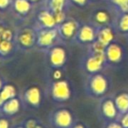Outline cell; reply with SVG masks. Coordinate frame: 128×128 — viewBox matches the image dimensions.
I'll list each match as a JSON object with an SVG mask.
<instances>
[{
    "instance_id": "1",
    "label": "cell",
    "mask_w": 128,
    "mask_h": 128,
    "mask_svg": "<svg viewBox=\"0 0 128 128\" xmlns=\"http://www.w3.org/2000/svg\"><path fill=\"white\" fill-rule=\"evenodd\" d=\"M111 86L110 78L102 72L87 75L84 81V90L88 97L98 99L104 97Z\"/></svg>"
},
{
    "instance_id": "2",
    "label": "cell",
    "mask_w": 128,
    "mask_h": 128,
    "mask_svg": "<svg viewBox=\"0 0 128 128\" xmlns=\"http://www.w3.org/2000/svg\"><path fill=\"white\" fill-rule=\"evenodd\" d=\"M107 67L105 51H92L87 49V52L80 60V68L86 76L102 72Z\"/></svg>"
},
{
    "instance_id": "3",
    "label": "cell",
    "mask_w": 128,
    "mask_h": 128,
    "mask_svg": "<svg viewBox=\"0 0 128 128\" xmlns=\"http://www.w3.org/2000/svg\"><path fill=\"white\" fill-rule=\"evenodd\" d=\"M47 90L50 98L57 103L67 102L72 97L71 83L67 78L58 81H49Z\"/></svg>"
},
{
    "instance_id": "4",
    "label": "cell",
    "mask_w": 128,
    "mask_h": 128,
    "mask_svg": "<svg viewBox=\"0 0 128 128\" xmlns=\"http://www.w3.org/2000/svg\"><path fill=\"white\" fill-rule=\"evenodd\" d=\"M64 43L58 33L57 27L36 29V48L42 52H46L51 47Z\"/></svg>"
},
{
    "instance_id": "5",
    "label": "cell",
    "mask_w": 128,
    "mask_h": 128,
    "mask_svg": "<svg viewBox=\"0 0 128 128\" xmlns=\"http://www.w3.org/2000/svg\"><path fill=\"white\" fill-rule=\"evenodd\" d=\"M14 42L16 49L29 51L36 46V29L34 26H22L15 30Z\"/></svg>"
},
{
    "instance_id": "6",
    "label": "cell",
    "mask_w": 128,
    "mask_h": 128,
    "mask_svg": "<svg viewBox=\"0 0 128 128\" xmlns=\"http://www.w3.org/2000/svg\"><path fill=\"white\" fill-rule=\"evenodd\" d=\"M44 53L49 68H65L69 59V51L65 43H59Z\"/></svg>"
},
{
    "instance_id": "7",
    "label": "cell",
    "mask_w": 128,
    "mask_h": 128,
    "mask_svg": "<svg viewBox=\"0 0 128 128\" xmlns=\"http://www.w3.org/2000/svg\"><path fill=\"white\" fill-rule=\"evenodd\" d=\"M48 119L53 128H71L76 121L73 112L66 107H60L53 110L49 114Z\"/></svg>"
},
{
    "instance_id": "8",
    "label": "cell",
    "mask_w": 128,
    "mask_h": 128,
    "mask_svg": "<svg viewBox=\"0 0 128 128\" xmlns=\"http://www.w3.org/2000/svg\"><path fill=\"white\" fill-rule=\"evenodd\" d=\"M96 39H97V28L89 22H81L80 27L74 39L72 40V43L87 48L90 44L95 42Z\"/></svg>"
},
{
    "instance_id": "9",
    "label": "cell",
    "mask_w": 128,
    "mask_h": 128,
    "mask_svg": "<svg viewBox=\"0 0 128 128\" xmlns=\"http://www.w3.org/2000/svg\"><path fill=\"white\" fill-rule=\"evenodd\" d=\"M22 105L30 109H38L42 104V91L37 85H30L24 89L21 96Z\"/></svg>"
},
{
    "instance_id": "10",
    "label": "cell",
    "mask_w": 128,
    "mask_h": 128,
    "mask_svg": "<svg viewBox=\"0 0 128 128\" xmlns=\"http://www.w3.org/2000/svg\"><path fill=\"white\" fill-rule=\"evenodd\" d=\"M114 14L109 9L108 6L106 7H97L93 9L89 15V23H91L96 28L106 25H113Z\"/></svg>"
},
{
    "instance_id": "11",
    "label": "cell",
    "mask_w": 128,
    "mask_h": 128,
    "mask_svg": "<svg viewBox=\"0 0 128 128\" xmlns=\"http://www.w3.org/2000/svg\"><path fill=\"white\" fill-rule=\"evenodd\" d=\"M125 48L118 43L116 40L111 42L105 47V59L107 66H118L120 65L125 58Z\"/></svg>"
},
{
    "instance_id": "12",
    "label": "cell",
    "mask_w": 128,
    "mask_h": 128,
    "mask_svg": "<svg viewBox=\"0 0 128 128\" xmlns=\"http://www.w3.org/2000/svg\"><path fill=\"white\" fill-rule=\"evenodd\" d=\"M80 24H81V22H79L77 19L71 18V17H67L62 23L58 24L56 27H57V30H58L61 40L64 43L72 42V40L74 39V37L80 27Z\"/></svg>"
},
{
    "instance_id": "13",
    "label": "cell",
    "mask_w": 128,
    "mask_h": 128,
    "mask_svg": "<svg viewBox=\"0 0 128 128\" xmlns=\"http://www.w3.org/2000/svg\"><path fill=\"white\" fill-rule=\"evenodd\" d=\"M98 112L101 119L104 122L118 120L119 118V113L116 108L113 97H109V96L102 97L99 102Z\"/></svg>"
},
{
    "instance_id": "14",
    "label": "cell",
    "mask_w": 128,
    "mask_h": 128,
    "mask_svg": "<svg viewBox=\"0 0 128 128\" xmlns=\"http://www.w3.org/2000/svg\"><path fill=\"white\" fill-rule=\"evenodd\" d=\"M34 28L40 29V28H53L56 27V21L54 19V15L51 10H49L47 7L42 5V7L37 11L35 15L34 20Z\"/></svg>"
},
{
    "instance_id": "15",
    "label": "cell",
    "mask_w": 128,
    "mask_h": 128,
    "mask_svg": "<svg viewBox=\"0 0 128 128\" xmlns=\"http://www.w3.org/2000/svg\"><path fill=\"white\" fill-rule=\"evenodd\" d=\"M117 32L113 25H106L97 28V41L105 47L116 40Z\"/></svg>"
},
{
    "instance_id": "16",
    "label": "cell",
    "mask_w": 128,
    "mask_h": 128,
    "mask_svg": "<svg viewBox=\"0 0 128 128\" xmlns=\"http://www.w3.org/2000/svg\"><path fill=\"white\" fill-rule=\"evenodd\" d=\"M21 106H22V102H21L20 98H18V97L11 98V99L5 101L1 105V107H0V115L8 117V118L12 117V116L16 115L20 111Z\"/></svg>"
},
{
    "instance_id": "17",
    "label": "cell",
    "mask_w": 128,
    "mask_h": 128,
    "mask_svg": "<svg viewBox=\"0 0 128 128\" xmlns=\"http://www.w3.org/2000/svg\"><path fill=\"white\" fill-rule=\"evenodd\" d=\"M33 5L29 0H13L11 9L18 18H26L32 11Z\"/></svg>"
},
{
    "instance_id": "18",
    "label": "cell",
    "mask_w": 128,
    "mask_h": 128,
    "mask_svg": "<svg viewBox=\"0 0 128 128\" xmlns=\"http://www.w3.org/2000/svg\"><path fill=\"white\" fill-rule=\"evenodd\" d=\"M113 26L117 34H120L124 37L127 36L128 35V12L114 15Z\"/></svg>"
},
{
    "instance_id": "19",
    "label": "cell",
    "mask_w": 128,
    "mask_h": 128,
    "mask_svg": "<svg viewBox=\"0 0 128 128\" xmlns=\"http://www.w3.org/2000/svg\"><path fill=\"white\" fill-rule=\"evenodd\" d=\"M43 5L54 13L59 11H67L71 3L70 0H44Z\"/></svg>"
},
{
    "instance_id": "20",
    "label": "cell",
    "mask_w": 128,
    "mask_h": 128,
    "mask_svg": "<svg viewBox=\"0 0 128 128\" xmlns=\"http://www.w3.org/2000/svg\"><path fill=\"white\" fill-rule=\"evenodd\" d=\"M114 15L128 12V0H104Z\"/></svg>"
},
{
    "instance_id": "21",
    "label": "cell",
    "mask_w": 128,
    "mask_h": 128,
    "mask_svg": "<svg viewBox=\"0 0 128 128\" xmlns=\"http://www.w3.org/2000/svg\"><path fill=\"white\" fill-rule=\"evenodd\" d=\"M113 99L118 110L119 116L128 112V92H120L116 94Z\"/></svg>"
},
{
    "instance_id": "22",
    "label": "cell",
    "mask_w": 128,
    "mask_h": 128,
    "mask_svg": "<svg viewBox=\"0 0 128 128\" xmlns=\"http://www.w3.org/2000/svg\"><path fill=\"white\" fill-rule=\"evenodd\" d=\"M16 45L14 41L11 40H1L0 41V57L1 59L9 58L16 51Z\"/></svg>"
},
{
    "instance_id": "23",
    "label": "cell",
    "mask_w": 128,
    "mask_h": 128,
    "mask_svg": "<svg viewBox=\"0 0 128 128\" xmlns=\"http://www.w3.org/2000/svg\"><path fill=\"white\" fill-rule=\"evenodd\" d=\"M14 97H17V90L15 86L11 83H5L0 90V107L5 101Z\"/></svg>"
},
{
    "instance_id": "24",
    "label": "cell",
    "mask_w": 128,
    "mask_h": 128,
    "mask_svg": "<svg viewBox=\"0 0 128 128\" xmlns=\"http://www.w3.org/2000/svg\"><path fill=\"white\" fill-rule=\"evenodd\" d=\"M0 37L2 40H11L14 41L15 37V31L12 30L11 27H9L7 24L0 21Z\"/></svg>"
},
{
    "instance_id": "25",
    "label": "cell",
    "mask_w": 128,
    "mask_h": 128,
    "mask_svg": "<svg viewBox=\"0 0 128 128\" xmlns=\"http://www.w3.org/2000/svg\"><path fill=\"white\" fill-rule=\"evenodd\" d=\"M65 68H49V81H58L65 79Z\"/></svg>"
},
{
    "instance_id": "26",
    "label": "cell",
    "mask_w": 128,
    "mask_h": 128,
    "mask_svg": "<svg viewBox=\"0 0 128 128\" xmlns=\"http://www.w3.org/2000/svg\"><path fill=\"white\" fill-rule=\"evenodd\" d=\"M39 121L40 120L37 118H27L21 124L23 125L24 128H35V126L38 124Z\"/></svg>"
},
{
    "instance_id": "27",
    "label": "cell",
    "mask_w": 128,
    "mask_h": 128,
    "mask_svg": "<svg viewBox=\"0 0 128 128\" xmlns=\"http://www.w3.org/2000/svg\"><path fill=\"white\" fill-rule=\"evenodd\" d=\"M53 13V12H52ZM53 15H54V19H55V21H56V24L58 25V24H60V23H62L66 18H67V16H66V11H59V12H54L53 13Z\"/></svg>"
},
{
    "instance_id": "28",
    "label": "cell",
    "mask_w": 128,
    "mask_h": 128,
    "mask_svg": "<svg viewBox=\"0 0 128 128\" xmlns=\"http://www.w3.org/2000/svg\"><path fill=\"white\" fill-rule=\"evenodd\" d=\"M103 128H123V127H122V125L120 124V122L118 120H114V121L105 122Z\"/></svg>"
},
{
    "instance_id": "29",
    "label": "cell",
    "mask_w": 128,
    "mask_h": 128,
    "mask_svg": "<svg viewBox=\"0 0 128 128\" xmlns=\"http://www.w3.org/2000/svg\"><path fill=\"white\" fill-rule=\"evenodd\" d=\"M118 121L120 122L123 128H128V112L120 115L118 118Z\"/></svg>"
},
{
    "instance_id": "30",
    "label": "cell",
    "mask_w": 128,
    "mask_h": 128,
    "mask_svg": "<svg viewBox=\"0 0 128 128\" xmlns=\"http://www.w3.org/2000/svg\"><path fill=\"white\" fill-rule=\"evenodd\" d=\"M70 3H71V5L82 8V7L87 6L90 3V1L89 0H70Z\"/></svg>"
},
{
    "instance_id": "31",
    "label": "cell",
    "mask_w": 128,
    "mask_h": 128,
    "mask_svg": "<svg viewBox=\"0 0 128 128\" xmlns=\"http://www.w3.org/2000/svg\"><path fill=\"white\" fill-rule=\"evenodd\" d=\"M13 0H0V10L4 11L9 8H11Z\"/></svg>"
},
{
    "instance_id": "32",
    "label": "cell",
    "mask_w": 128,
    "mask_h": 128,
    "mask_svg": "<svg viewBox=\"0 0 128 128\" xmlns=\"http://www.w3.org/2000/svg\"><path fill=\"white\" fill-rule=\"evenodd\" d=\"M0 128H11L8 117L0 116Z\"/></svg>"
},
{
    "instance_id": "33",
    "label": "cell",
    "mask_w": 128,
    "mask_h": 128,
    "mask_svg": "<svg viewBox=\"0 0 128 128\" xmlns=\"http://www.w3.org/2000/svg\"><path fill=\"white\" fill-rule=\"evenodd\" d=\"M71 128H88L87 125L82 121H75V123L72 125Z\"/></svg>"
},
{
    "instance_id": "34",
    "label": "cell",
    "mask_w": 128,
    "mask_h": 128,
    "mask_svg": "<svg viewBox=\"0 0 128 128\" xmlns=\"http://www.w3.org/2000/svg\"><path fill=\"white\" fill-rule=\"evenodd\" d=\"M4 84H5V80H4V78L0 75V90L2 89V87L4 86Z\"/></svg>"
},
{
    "instance_id": "35",
    "label": "cell",
    "mask_w": 128,
    "mask_h": 128,
    "mask_svg": "<svg viewBox=\"0 0 128 128\" xmlns=\"http://www.w3.org/2000/svg\"><path fill=\"white\" fill-rule=\"evenodd\" d=\"M32 4H38V3H42L43 4V2H44V0H29Z\"/></svg>"
},
{
    "instance_id": "36",
    "label": "cell",
    "mask_w": 128,
    "mask_h": 128,
    "mask_svg": "<svg viewBox=\"0 0 128 128\" xmlns=\"http://www.w3.org/2000/svg\"><path fill=\"white\" fill-rule=\"evenodd\" d=\"M35 128H44V125H43V123H42L41 121H39L38 124L35 126Z\"/></svg>"
},
{
    "instance_id": "37",
    "label": "cell",
    "mask_w": 128,
    "mask_h": 128,
    "mask_svg": "<svg viewBox=\"0 0 128 128\" xmlns=\"http://www.w3.org/2000/svg\"><path fill=\"white\" fill-rule=\"evenodd\" d=\"M11 128H24V127H23V125H22V124H19V125L13 126V127H11Z\"/></svg>"
},
{
    "instance_id": "38",
    "label": "cell",
    "mask_w": 128,
    "mask_h": 128,
    "mask_svg": "<svg viewBox=\"0 0 128 128\" xmlns=\"http://www.w3.org/2000/svg\"><path fill=\"white\" fill-rule=\"evenodd\" d=\"M89 1H90V3H91V2H94V1H97V0H89Z\"/></svg>"
},
{
    "instance_id": "39",
    "label": "cell",
    "mask_w": 128,
    "mask_h": 128,
    "mask_svg": "<svg viewBox=\"0 0 128 128\" xmlns=\"http://www.w3.org/2000/svg\"><path fill=\"white\" fill-rule=\"evenodd\" d=\"M125 37H126V40H127V42H128V35H127V36H125Z\"/></svg>"
},
{
    "instance_id": "40",
    "label": "cell",
    "mask_w": 128,
    "mask_h": 128,
    "mask_svg": "<svg viewBox=\"0 0 128 128\" xmlns=\"http://www.w3.org/2000/svg\"><path fill=\"white\" fill-rule=\"evenodd\" d=\"M0 16H1V10H0Z\"/></svg>"
},
{
    "instance_id": "41",
    "label": "cell",
    "mask_w": 128,
    "mask_h": 128,
    "mask_svg": "<svg viewBox=\"0 0 128 128\" xmlns=\"http://www.w3.org/2000/svg\"><path fill=\"white\" fill-rule=\"evenodd\" d=\"M1 60H2V59H1V57H0V61H1Z\"/></svg>"
}]
</instances>
